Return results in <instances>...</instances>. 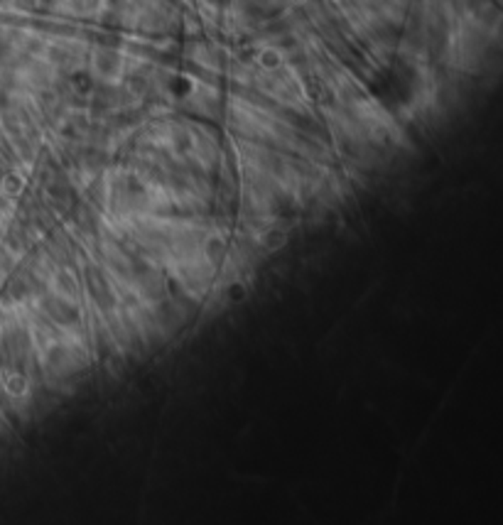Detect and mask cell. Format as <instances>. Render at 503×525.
Segmentation results:
<instances>
[]
</instances>
